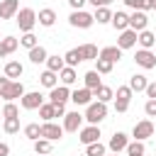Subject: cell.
I'll return each mask as SVG.
<instances>
[{
	"label": "cell",
	"instance_id": "cell-1",
	"mask_svg": "<svg viewBox=\"0 0 156 156\" xmlns=\"http://www.w3.org/2000/svg\"><path fill=\"white\" fill-rule=\"evenodd\" d=\"M22 95H24V85L20 80H10L7 76H0V98L5 102H15Z\"/></svg>",
	"mask_w": 156,
	"mask_h": 156
},
{
	"label": "cell",
	"instance_id": "cell-2",
	"mask_svg": "<svg viewBox=\"0 0 156 156\" xmlns=\"http://www.w3.org/2000/svg\"><path fill=\"white\" fill-rule=\"evenodd\" d=\"M15 22H17V27H20V32H32L34 29V24H37V12L32 10V7H22L20 12H17V17H15Z\"/></svg>",
	"mask_w": 156,
	"mask_h": 156
},
{
	"label": "cell",
	"instance_id": "cell-3",
	"mask_svg": "<svg viewBox=\"0 0 156 156\" xmlns=\"http://www.w3.org/2000/svg\"><path fill=\"white\" fill-rule=\"evenodd\" d=\"M85 119H88V124H100L105 117H107V105L105 102H90L88 107H85V115H83Z\"/></svg>",
	"mask_w": 156,
	"mask_h": 156
},
{
	"label": "cell",
	"instance_id": "cell-4",
	"mask_svg": "<svg viewBox=\"0 0 156 156\" xmlns=\"http://www.w3.org/2000/svg\"><path fill=\"white\" fill-rule=\"evenodd\" d=\"M68 24L76 27V29H88V27L95 24V17H93L90 12H85V10H73V12L68 15Z\"/></svg>",
	"mask_w": 156,
	"mask_h": 156
},
{
	"label": "cell",
	"instance_id": "cell-5",
	"mask_svg": "<svg viewBox=\"0 0 156 156\" xmlns=\"http://www.w3.org/2000/svg\"><path fill=\"white\" fill-rule=\"evenodd\" d=\"M132 95H134V90L129 88V85H119L117 88V93H115V112H127L129 110V100H132Z\"/></svg>",
	"mask_w": 156,
	"mask_h": 156
},
{
	"label": "cell",
	"instance_id": "cell-6",
	"mask_svg": "<svg viewBox=\"0 0 156 156\" xmlns=\"http://www.w3.org/2000/svg\"><path fill=\"white\" fill-rule=\"evenodd\" d=\"M132 136H134V141H146L149 136H154V122H151V119L136 122L134 129H132Z\"/></svg>",
	"mask_w": 156,
	"mask_h": 156
},
{
	"label": "cell",
	"instance_id": "cell-7",
	"mask_svg": "<svg viewBox=\"0 0 156 156\" xmlns=\"http://www.w3.org/2000/svg\"><path fill=\"white\" fill-rule=\"evenodd\" d=\"M20 105H22V110H39V107L44 105V95H41L39 90L24 93V95L20 98Z\"/></svg>",
	"mask_w": 156,
	"mask_h": 156
},
{
	"label": "cell",
	"instance_id": "cell-8",
	"mask_svg": "<svg viewBox=\"0 0 156 156\" xmlns=\"http://www.w3.org/2000/svg\"><path fill=\"white\" fill-rule=\"evenodd\" d=\"M134 61H136V66H141L144 71L156 68V54L149 51V49H139V51L134 54Z\"/></svg>",
	"mask_w": 156,
	"mask_h": 156
},
{
	"label": "cell",
	"instance_id": "cell-9",
	"mask_svg": "<svg viewBox=\"0 0 156 156\" xmlns=\"http://www.w3.org/2000/svg\"><path fill=\"white\" fill-rule=\"evenodd\" d=\"M83 115L78 112V110H73V112H66V117H63V132H80L83 129Z\"/></svg>",
	"mask_w": 156,
	"mask_h": 156
},
{
	"label": "cell",
	"instance_id": "cell-10",
	"mask_svg": "<svg viewBox=\"0 0 156 156\" xmlns=\"http://www.w3.org/2000/svg\"><path fill=\"white\" fill-rule=\"evenodd\" d=\"M61 136H63V124H56V122H44L41 124V139L58 141Z\"/></svg>",
	"mask_w": 156,
	"mask_h": 156
},
{
	"label": "cell",
	"instance_id": "cell-11",
	"mask_svg": "<svg viewBox=\"0 0 156 156\" xmlns=\"http://www.w3.org/2000/svg\"><path fill=\"white\" fill-rule=\"evenodd\" d=\"M78 139H80V144H95V141H100V127L98 124H88V127H83L80 132H78Z\"/></svg>",
	"mask_w": 156,
	"mask_h": 156
},
{
	"label": "cell",
	"instance_id": "cell-12",
	"mask_svg": "<svg viewBox=\"0 0 156 156\" xmlns=\"http://www.w3.org/2000/svg\"><path fill=\"white\" fill-rule=\"evenodd\" d=\"M146 24H149V17H146V12H144V10H134V12L129 15V29H134L136 34H139V32H144V29H146Z\"/></svg>",
	"mask_w": 156,
	"mask_h": 156
},
{
	"label": "cell",
	"instance_id": "cell-13",
	"mask_svg": "<svg viewBox=\"0 0 156 156\" xmlns=\"http://www.w3.org/2000/svg\"><path fill=\"white\" fill-rule=\"evenodd\" d=\"M68 100H71L68 85H56V88L49 93V102H51V105H66Z\"/></svg>",
	"mask_w": 156,
	"mask_h": 156
},
{
	"label": "cell",
	"instance_id": "cell-14",
	"mask_svg": "<svg viewBox=\"0 0 156 156\" xmlns=\"http://www.w3.org/2000/svg\"><path fill=\"white\" fill-rule=\"evenodd\" d=\"M93 98H95V95H93V90H88V88H78V90L71 93V100H73L76 107H83V105L88 107V105L93 102Z\"/></svg>",
	"mask_w": 156,
	"mask_h": 156
},
{
	"label": "cell",
	"instance_id": "cell-15",
	"mask_svg": "<svg viewBox=\"0 0 156 156\" xmlns=\"http://www.w3.org/2000/svg\"><path fill=\"white\" fill-rule=\"evenodd\" d=\"M127 144H129V136H127L124 132H115V134L110 136L107 149H110L112 154H119V151H124V149H127Z\"/></svg>",
	"mask_w": 156,
	"mask_h": 156
},
{
	"label": "cell",
	"instance_id": "cell-16",
	"mask_svg": "<svg viewBox=\"0 0 156 156\" xmlns=\"http://www.w3.org/2000/svg\"><path fill=\"white\" fill-rule=\"evenodd\" d=\"M20 12V0H2L0 2V20H12Z\"/></svg>",
	"mask_w": 156,
	"mask_h": 156
},
{
	"label": "cell",
	"instance_id": "cell-17",
	"mask_svg": "<svg viewBox=\"0 0 156 156\" xmlns=\"http://www.w3.org/2000/svg\"><path fill=\"white\" fill-rule=\"evenodd\" d=\"M136 39H139V34L134 32V29H124V32H119V39H117V46L124 51V49H132L134 44H136Z\"/></svg>",
	"mask_w": 156,
	"mask_h": 156
},
{
	"label": "cell",
	"instance_id": "cell-18",
	"mask_svg": "<svg viewBox=\"0 0 156 156\" xmlns=\"http://www.w3.org/2000/svg\"><path fill=\"white\" fill-rule=\"evenodd\" d=\"M17 46H20V39H15V37H2V41H0V58L15 54Z\"/></svg>",
	"mask_w": 156,
	"mask_h": 156
},
{
	"label": "cell",
	"instance_id": "cell-19",
	"mask_svg": "<svg viewBox=\"0 0 156 156\" xmlns=\"http://www.w3.org/2000/svg\"><path fill=\"white\" fill-rule=\"evenodd\" d=\"M98 58H105V61H112V63H117L119 58H122V49L117 46V44H112V46H105V49H100V56Z\"/></svg>",
	"mask_w": 156,
	"mask_h": 156
},
{
	"label": "cell",
	"instance_id": "cell-20",
	"mask_svg": "<svg viewBox=\"0 0 156 156\" xmlns=\"http://www.w3.org/2000/svg\"><path fill=\"white\" fill-rule=\"evenodd\" d=\"M83 83H85L83 88H88V90H93V93H95V90L102 85V80H100V73H98L95 68H93V71H88V73L83 76Z\"/></svg>",
	"mask_w": 156,
	"mask_h": 156
},
{
	"label": "cell",
	"instance_id": "cell-21",
	"mask_svg": "<svg viewBox=\"0 0 156 156\" xmlns=\"http://www.w3.org/2000/svg\"><path fill=\"white\" fill-rule=\"evenodd\" d=\"M37 22H39L41 27H54V22H56V12H54L51 7H44V10H39Z\"/></svg>",
	"mask_w": 156,
	"mask_h": 156
},
{
	"label": "cell",
	"instance_id": "cell-22",
	"mask_svg": "<svg viewBox=\"0 0 156 156\" xmlns=\"http://www.w3.org/2000/svg\"><path fill=\"white\" fill-rule=\"evenodd\" d=\"M110 24H112V27H115L117 32H124V29H129V15H127V12H119V10H117V12L112 15V22H110Z\"/></svg>",
	"mask_w": 156,
	"mask_h": 156
},
{
	"label": "cell",
	"instance_id": "cell-23",
	"mask_svg": "<svg viewBox=\"0 0 156 156\" xmlns=\"http://www.w3.org/2000/svg\"><path fill=\"white\" fill-rule=\"evenodd\" d=\"M22 73H24V66H22L20 61H7V63H5V76H7L10 80H17Z\"/></svg>",
	"mask_w": 156,
	"mask_h": 156
},
{
	"label": "cell",
	"instance_id": "cell-24",
	"mask_svg": "<svg viewBox=\"0 0 156 156\" xmlns=\"http://www.w3.org/2000/svg\"><path fill=\"white\" fill-rule=\"evenodd\" d=\"M78 51H80L83 61H98V56H100V51H98V46H95V44H80V46H78Z\"/></svg>",
	"mask_w": 156,
	"mask_h": 156
},
{
	"label": "cell",
	"instance_id": "cell-25",
	"mask_svg": "<svg viewBox=\"0 0 156 156\" xmlns=\"http://www.w3.org/2000/svg\"><path fill=\"white\" fill-rule=\"evenodd\" d=\"M146 85H149V80H146V76H144V73H134V76L129 78V88H132L134 93H144V90H146Z\"/></svg>",
	"mask_w": 156,
	"mask_h": 156
},
{
	"label": "cell",
	"instance_id": "cell-26",
	"mask_svg": "<svg viewBox=\"0 0 156 156\" xmlns=\"http://www.w3.org/2000/svg\"><path fill=\"white\" fill-rule=\"evenodd\" d=\"M66 68V61H63V56H58V54H54V56H49L46 58V71H54V73H61Z\"/></svg>",
	"mask_w": 156,
	"mask_h": 156
},
{
	"label": "cell",
	"instance_id": "cell-27",
	"mask_svg": "<svg viewBox=\"0 0 156 156\" xmlns=\"http://www.w3.org/2000/svg\"><path fill=\"white\" fill-rule=\"evenodd\" d=\"M39 83H41L44 88L54 90V88L58 85V73H54V71H44V73L39 76Z\"/></svg>",
	"mask_w": 156,
	"mask_h": 156
},
{
	"label": "cell",
	"instance_id": "cell-28",
	"mask_svg": "<svg viewBox=\"0 0 156 156\" xmlns=\"http://www.w3.org/2000/svg\"><path fill=\"white\" fill-rule=\"evenodd\" d=\"M139 46L141 49H149L151 51V46H156V34L154 32H149V29H144V32H139Z\"/></svg>",
	"mask_w": 156,
	"mask_h": 156
},
{
	"label": "cell",
	"instance_id": "cell-29",
	"mask_svg": "<svg viewBox=\"0 0 156 156\" xmlns=\"http://www.w3.org/2000/svg\"><path fill=\"white\" fill-rule=\"evenodd\" d=\"M46 58H49V54H46V49L41 44L34 46V49H29V61L32 63H46Z\"/></svg>",
	"mask_w": 156,
	"mask_h": 156
},
{
	"label": "cell",
	"instance_id": "cell-30",
	"mask_svg": "<svg viewBox=\"0 0 156 156\" xmlns=\"http://www.w3.org/2000/svg\"><path fill=\"white\" fill-rule=\"evenodd\" d=\"M93 95L98 98V102H105V105H107L110 100H115V90H112L110 85H100V88H98Z\"/></svg>",
	"mask_w": 156,
	"mask_h": 156
},
{
	"label": "cell",
	"instance_id": "cell-31",
	"mask_svg": "<svg viewBox=\"0 0 156 156\" xmlns=\"http://www.w3.org/2000/svg\"><path fill=\"white\" fill-rule=\"evenodd\" d=\"M112 15H115V12H112L110 7H98V10L93 12V17H95L98 24H107V22H112Z\"/></svg>",
	"mask_w": 156,
	"mask_h": 156
},
{
	"label": "cell",
	"instance_id": "cell-32",
	"mask_svg": "<svg viewBox=\"0 0 156 156\" xmlns=\"http://www.w3.org/2000/svg\"><path fill=\"white\" fill-rule=\"evenodd\" d=\"M63 61H66V66L76 68V66L83 61V56H80V51H78V49H68V51L63 54Z\"/></svg>",
	"mask_w": 156,
	"mask_h": 156
},
{
	"label": "cell",
	"instance_id": "cell-33",
	"mask_svg": "<svg viewBox=\"0 0 156 156\" xmlns=\"http://www.w3.org/2000/svg\"><path fill=\"white\" fill-rule=\"evenodd\" d=\"M58 78H61V85H73V83L78 80V76H76V68H71V66H66V68L58 73Z\"/></svg>",
	"mask_w": 156,
	"mask_h": 156
},
{
	"label": "cell",
	"instance_id": "cell-34",
	"mask_svg": "<svg viewBox=\"0 0 156 156\" xmlns=\"http://www.w3.org/2000/svg\"><path fill=\"white\" fill-rule=\"evenodd\" d=\"M39 117H41L44 122H54V117H56V105L44 102V105L39 107Z\"/></svg>",
	"mask_w": 156,
	"mask_h": 156
},
{
	"label": "cell",
	"instance_id": "cell-35",
	"mask_svg": "<svg viewBox=\"0 0 156 156\" xmlns=\"http://www.w3.org/2000/svg\"><path fill=\"white\" fill-rule=\"evenodd\" d=\"M24 136H27V139H32V141L41 139V124H37V122H29V124L24 127Z\"/></svg>",
	"mask_w": 156,
	"mask_h": 156
},
{
	"label": "cell",
	"instance_id": "cell-36",
	"mask_svg": "<svg viewBox=\"0 0 156 156\" xmlns=\"http://www.w3.org/2000/svg\"><path fill=\"white\" fill-rule=\"evenodd\" d=\"M51 144H54V141H49V139H37V141H34L37 156H49V154H51Z\"/></svg>",
	"mask_w": 156,
	"mask_h": 156
},
{
	"label": "cell",
	"instance_id": "cell-37",
	"mask_svg": "<svg viewBox=\"0 0 156 156\" xmlns=\"http://www.w3.org/2000/svg\"><path fill=\"white\" fill-rule=\"evenodd\" d=\"M124 151H127V156H144L146 146H144V141H129Z\"/></svg>",
	"mask_w": 156,
	"mask_h": 156
},
{
	"label": "cell",
	"instance_id": "cell-38",
	"mask_svg": "<svg viewBox=\"0 0 156 156\" xmlns=\"http://www.w3.org/2000/svg\"><path fill=\"white\" fill-rule=\"evenodd\" d=\"M107 154V146L105 144H100V141H95V144H88L85 146V156H105Z\"/></svg>",
	"mask_w": 156,
	"mask_h": 156
},
{
	"label": "cell",
	"instance_id": "cell-39",
	"mask_svg": "<svg viewBox=\"0 0 156 156\" xmlns=\"http://www.w3.org/2000/svg\"><path fill=\"white\" fill-rule=\"evenodd\" d=\"M20 46H24V49H34V46H39V39L34 37V32H27V34L20 37Z\"/></svg>",
	"mask_w": 156,
	"mask_h": 156
},
{
	"label": "cell",
	"instance_id": "cell-40",
	"mask_svg": "<svg viewBox=\"0 0 156 156\" xmlns=\"http://www.w3.org/2000/svg\"><path fill=\"white\" fill-rule=\"evenodd\" d=\"M112 68H115V63H112V61H105V58H98V61H95V71H98L100 76L112 73Z\"/></svg>",
	"mask_w": 156,
	"mask_h": 156
},
{
	"label": "cell",
	"instance_id": "cell-41",
	"mask_svg": "<svg viewBox=\"0 0 156 156\" xmlns=\"http://www.w3.org/2000/svg\"><path fill=\"white\" fill-rule=\"evenodd\" d=\"M2 129H5L7 134H17V132H20V117H10V119H5V122H2Z\"/></svg>",
	"mask_w": 156,
	"mask_h": 156
},
{
	"label": "cell",
	"instance_id": "cell-42",
	"mask_svg": "<svg viewBox=\"0 0 156 156\" xmlns=\"http://www.w3.org/2000/svg\"><path fill=\"white\" fill-rule=\"evenodd\" d=\"M2 117H5V119H10V117H20V107H17L15 102H5V105H2Z\"/></svg>",
	"mask_w": 156,
	"mask_h": 156
},
{
	"label": "cell",
	"instance_id": "cell-43",
	"mask_svg": "<svg viewBox=\"0 0 156 156\" xmlns=\"http://www.w3.org/2000/svg\"><path fill=\"white\" fill-rule=\"evenodd\" d=\"M127 7H132V10H144L146 12V0H122Z\"/></svg>",
	"mask_w": 156,
	"mask_h": 156
},
{
	"label": "cell",
	"instance_id": "cell-44",
	"mask_svg": "<svg viewBox=\"0 0 156 156\" xmlns=\"http://www.w3.org/2000/svg\"><path fill=\"white\" fill-rule=\"evenodd\" d=\"M144 115L146 117H156V100H146L144 102Z\"/></svg>",
	"mask_w": 156,
	"mask_h": 156
},
{
	"label": "cell",
	"instance_id": "cell-45",
	"mask_svg": "<svg viewBox=\"0 0 156 156\" xmlns=\"http://www.w3.org/2000/svg\"><path fill=\"white\" fill-rule=\"evenodd\" d=\"M144 93H146V98H149V100H156V80H154V83H149Z\"/></svg>",
	"mask_w": 156,
	"mask_h": 156
},
{
	"label": "cell",
	"instance_id": "cell-46",
	"mask_svg": "<svg viewBox=\"0 0 156 156\" xmlns=\"http://www.w3.org/2000/svg\"><path fill=\"white\" fill-rule=\"evenodd\" d=\"M88 2L98 10V7H110V2H112V0H88Z\"/></svg>",
	"mask_w": 156,
	"mask_h": 156
},
{
	"label": "cell",
	"instance_id": "cell-47",
	"mask_svg": "<svg viewBox=\"0 0 156 156\" xmlns=\"http://www.w3.org/2000/svg\"><path fill=\"white\" fill-rule=\"evenodd\" d=\"M88 0H68V5L73 7V10H83V5H85Z\"/></svg>",
	"mask_w": 156,
	"mask_h": 156
},
{
	"label": "cell",
	"instance_id": "cell-48",
	"mask_svg": "<svg viewBox=\"0 0 156 156\" xmlns=\"http://www.w3.org/2000/svg\"><path fill=\"white\" fill-rule=\"evenodd\" d=\"M0 156H10V146L5 141H0Z\"/></svg>",
	"mask_w": 156,
	"mask_h": 156
},
{
	"label": "cell",
	"instance_id": "cell-49",
	"mask_svg": "<svg viewBox=\"0 0 156 156\" xmlns=\"http://www.w3.org/2000/svg\"><path fill=\"white\" fill-rule=\"evenodd\" d=\"M146 10H156V0H146Z\"/></svg>",
	"mask_w": 156,
	"mask_h": 156
},
{
	"label": "cell",
	"instance_id": "cell-50",
	"mask_svg": "<svg viewBox=\"0 0 156 156\" xmlns=\"http://www.w3.org/2000/svg\"><path fill=\"white\" fill-rule=\"evenodd\" d=\"M105 156H107V154H105ZM112 156H117V154H112Z\"/></svg>",
	"mask_w": 156,
	"mask_h": 156
},
{
	"label": "cell",
	"instance_id": "cell-51",
	"mask_svg": "<svg viewBox=\"0 0 156 156\" xmlns=\"http://www.w3.org/2000/svg\"><path fill=\"white\" fill-rule=\"evenodd\" d=\"M0 41H2V37H0Z\"/></svg>",
	"mask_w": 156,
	"mask_h": 156
},
{
	"label": "cell",
	"instance_id": "cell-52",
	"mask_svg": "<svg viewBox=\"0 0 156 156\" xmlns=\"http://www.w3.org/2000/svg\"><path fill=\"white\" fill-rule=\"evenodd\" d=\"M0 2H2V0H0Z\"/></svg>",
	"mask_w": 156,
	"mask_h": 156
}]
</instances>
